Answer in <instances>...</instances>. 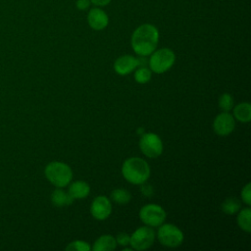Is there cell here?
Returning a JSON list of instances; mask_svg holds the SVG:
<instances>
[{"label":"cell","instance_id":"obj_1","mask_svg":"<svg viewBox=\"0 0 251 251\" xmlns=\"http://www.w3.org/2000/svg\"><path fill=\"white\" fill-rule=\"evenodd\" d=\"M159 41V30L151 24H143L132 32L130 44L132 50L139 56H148L155 51Z\"/></svg>","mask_w":251,"mask_h":251},{"label":"cell","instance_id":"obj_2","mask_svg":"<svg viewBox=\"0 0 251 251\" xmlns=\"http://www.w3.org/2000/svg\"><path fill=\"white\" fill-rule=\"evenodd\" d=\"M122 174L128 182L132 184H141L148 179L150 176V168L145 160L138 157H131L124 162Z\"/></svg>","mask_w":251,"mask_h":251},{"label":"cell","instance_id":"obj_3","mask_svg":"<svg viewBox=\"0 0 251 251\" xmlns=\"http://www.w3.org/2000/svg\"><path fill=\"white\" fill-rule=\"evenodd\" d=\"M44 174L46 178L57 187L67 186L73 178L72 169L67 164L57 161L49 163L45 167Z\"/></svg>","mask_w":251,"mask_h":251},{"label":"cell","instance_id":"obj_4","mask_svg":"<svg viewBox=\"0 0 251 251\" xmlns=\"http://www.w3.org/2000/svg\"><path fill=\"white\" fill-rule=\"evenodd\" d=\"M150 55L148 65L150 71L156 74L167 72L176 61L175 53L169 48H161L157 51H153Z\"/></svg>","mask_w":251,"mask_h":251},{"label":"cell","instance_id":"obj_5","mask_svg":"<svg viewBox=\"0 0 251 251\" xmlns=\"http://www.w3.org/2000/svg\"><path fill=\"white\" fill-rule=\"evenodd\" d=\"M158 239L162 245L167 247H176L182 243V231L172 224L161 225L158 229Z\"/></svg>","mask_w":251,"mask_h":251},{"label":"cell","instance_id":"obj_6","mask_svg":"<svg viewBox=\"0 0 251 251\" xmlns=\"http://www.w3.org/2000/svg\"><path fill=\"white\" fill-rule=\"evenodd\" d=\"M140 151L149 158H157L163 152V143L160 137L153 132L143 133L139 139Z\"/></svg>","mask_w":251,"mask_h":251},{"label":"cell","instance_id":"obj_7","mask_svg":"<svg viewBox=\"0 0 251 251\" xmlns=\"http://www.w3.org/2000/svg\"><path fill=\"white\" fill-rule=\"evenodd\" d=\"M139 218L148 226H159L166 219V212L159 205L147 204L140 209Z\"/></svg>","mask_w":251,"mask_h":251},{"label":"cell","instance_id":"obj_8","mask_svg":"<svg viewBox=\"0 0 251 251\" xmlns=\"http://www.w3.org/2000/svg\"><path fill=\"white\" fill-rule=\"evenodd\" d=\"M155 239V232L149 226L138 227L131 235L129 244L132 249L145 250L149 248Z\"/></svg>","mask_w":251,"mask_h":251},{"label":"cell","instance_id":"obj_9","mask_svg":"<svg viewBox=\"0 0 251 251\" xmlns=\"http://www.w3.org/2000/svg\"><path fill=\"white\" fill-rule=\"evenodd\" d=\"M213 126L218 135L226 136L233 131L235 127V121L228 112H224L215 118Z\"/></svg>","mask_w":251,"mask_h":251},{"label":"cell","instance_id":"obj_10","mask_svg":"<svg viewBox=\"0 0 251 251\" xmlns=\"http://www.w3.org/2000/svg\"><path fill=\"white\" fill-rule=\"evenodd\" d=\"M112 212V205L110 200L106 196L99 195L91 203L90 213L91 215L99 221L107 219Z\"/></svg>","mask_w":251,"mask_h":251},{"label":"cell","instance_id":"obj_11","mask_svg":"<svg viewBox=\"0 0 251 251\" xmlns=\"http://www.w3.org/2000/svg\"><path fill=\"white\" fill-rule=\"evenodd\" d=\"M87 23L94 30H102L109 24V17L100 7H95L89 10L87 14Z\"/></svg>","mask_w":251,"mask_h":251},{"label":"cell","instance_id":"obj_12","mask_svg":"<svg viewBox=\"0 0 251 251\" xmlns=\"http://www.w3.org/2000/svg\"><path fill=\"white\" fill-rule=\"evenodd\" d=\"M136 68H137V58L131 55L121 56L114 63L115 72L120 75H128Z\"/></svg>","mask_w":251,"mask_h":251},{"label":"cell","instance_id":"obj_13","mask_svg":"<svg viewBox=\"0 0 251 251\" xmlns=\"http://www.w3.org/2000/svg\"><path fill=\"white\" fill-rule=\"evenodd\" d=\"M89 191L90 187L86 182L77 180L70 185L68 192L73 197V199H82L89 194Z\"/></svg>","mask_w":251,"mask_h":251},{"label":"cell","instance_id":"obj_14","mask_svg":"<svg viewBox=\"0 0 251 251\" xmlns=\"http://www.w3.org/2000/svg\"><path fill=\"white\" fill-rule=\"evenodd\" d=\"M51 201L54 206L56 207H65L69 206L73 203L74 199L73 197L69 194V192L64 191L63 189L57 188L55 189L52 194H51Z\"/></svg>","mask_w":251,"mask_h":251},{"label":"cell","instance_id":"obj_15","mask_svg":"<svg viewBox=\"0 0 251 251\" xmlns=\"http://www.w3.org/2000/svg\"><path fill=\"white\" fill-rule=\"evenodd\" d=\"M116 239L111 235H102L95 242L92 247L94 251H112L116 248Z\"/></svg>","mask_w":251,"mask_h":251},{"label":"cell","instance_id":"obj_16","mask_svg":"<svg viewBox=\"0 0 251 251\" xmlns=\"http://www.w3.org/2000/svg\"><path fill=\"white\" fill-rule=\"evenodd\" d=\"M233 115L239 122L248 123L251 120V105L247 102L236 105L233 109Z\"/></svg>","mask_w":251,"mask_h":251},{"label":"cell","instance_id":"obj_17","mask_svg":"<svg viewBox=\"0 0 251 251\" xmlns=\"http://www.w3.org/2000/svg\"><path fill=\"white\" fill-rule=\"evenodd\" d=\"M250 215L251 210L249 208H245L241 210L237 216V223L241 229L246 232L251 231V225H250Z\"/></svg>","mask_w":251,"mask_h":251},{"label":"cell","instance_id":"obj_18","mask_svg":"<svg viewBox=\"0 0 251 251\" xmlns=\"http://www.w3.org/2000/svg\"><path fill=\"white\" fill-rule=\"evenodd\" d=\"M239 209H240V202L237 198H234V197L226 199L222 204L223 212L228 215H233L237 213Z\"/></svg>","mask_w":251,"mask_h":251},{"label":"cell","instance_id":"obj_19","mask_svg":"<svg viewBox=\"0 0 251 251\" xmlns=\"http://www.w3.org/2000/svg\"><path fill=\"white\" fill-rule=\"evenodd\" d=\"M111 198L113 199V201H115L118 204L124 205V204H127L130 201V193L123 188H117L114 189L111 193Z\"/></svg>","mask_w":251,"mask_h":251},{"label":"cell","instance_id":"obj_20","mask_svg":"<svg viewBox=\"0 0 251 251\" xmlns=\"http://www.w3.org/2000/svg\"><path fill=\"white\" fill-rule=\"evenodd\" d=\"M151 78V71L147 67H140L134 73V79L138 83H146Z\"/></svg>","mask_w":251,"mask_h":251},{"label":"cell","instance_id":"obj_21","mask_svg":"<svg viewBox=\"0 0 251 251\" xmlns=\"http://www.w3.org/2000/svg\"><path fill=\"white\" fill-rule=\"evenodd\" d=\"M219 106L224 112H228L233 107V99L230 94L224 93L219 99Z\"/></svg>","mask_w":251,"mask_h":251},{"label":"cell","instance_id":"obj_22","mask_svg":"<svg viewBox=\"0 0 251 251\" xmlns=\"http://www.w3.org/2000/svg\"><path fill=\"white\" fill-rule=\"evenodd\" d=\"M67 251H89L90 246L87 242L81 240H75L71 242L67 247Z\"/></svg>","mask_w":251,"mask_h":251},{"label":"cell","instance_id":"obj_23","mask_svg":"<svg viewBox=\"0 0 251 251\" xmlns=\"http://www.w3.org/2000/svg\"><path fill=\"white\" fill-rule=\"evenodd\" d=\"M250 187H251L250 183H247L243 187V189L241 191V198H242L243 202L246 205H248V206L251 205V191H250Z\"/></svg>","mask_w":251,"mask_h":251},{"label":"cell","instance_id":"obj_24","mask_svg":"<svg viewBox=\"0 0 251 251\" xmlns=\"http://www.w3.org/2000/svg\"><path fill=\"white\" fill-rule=\"evenodd\" d=\"M129 239H130V236L126 233V232H121L117 235V238H116V242L122 246H126L129 244Z\"/></svg>","mask_w":251,"mask_h":251},{"label":"cell","instance_id":"obj_25","mask_svg":"<svg viewBox=\"0 0 251 251\" xmlns=\"http://www.w3.org/2000/svg\"><path fill=\"white\" fill-rule=\"evenodd\" d=\"M140 192L145 196V197H152V195L154 194V190L151 184L148 183H141V187H140Z\"/></svg>","mask_w":251,"mask_h":251},{"label":"cell","instance_id":"obj_26","mask_svg":"<svg viewBox=\"0 0 251 251\" xmlns=\"http://www.w3.org/2000/svg\"><path fill=\"white\" fill-rule=\"evenodd\" d=\"M91 5L90 0H76L75 1V7L77 10L85 11L87 10Z\"/></svg>","mask_w":251,"mask_h":251},{"label":"cell","instance_id":"obj_27","mask_svg":"<svg viewBox=\"0 0 251 251\" xmlns=\"http://www.w3.org/2000/svg\"><path fill=\"white\" fill-rule=\"evenodd\" d=\"M112 0H90L91 4L95 5L96 7H105L111 3Z\"/></svg>","mask_w":251,"mask_h":251},{"label":"cell","instance_id":"obj_28","mask_svg":"<svg viewBox=\"0 0 251 251\" xmlns=\"http://www.w3.org/2000/svg\"><path fill=\"white\" fill-rule=\"evenodd\" d=\"M137 133H138L139 135H142V134L144 133V129H143V128H139V129L137 130Z\"/></svg>","mask_w":251,"mask_h":251}]
</instances>
